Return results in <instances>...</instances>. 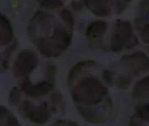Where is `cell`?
Returning a JSON list of instances; mask_svg holds the SVG:
<instances>
[{
  "label": "cell",
  "instance_id": "2",
  "mask_svg": "<svg viewBox=\"0 0 149 126\" xmlns=\"http://www.w3.org/2000/svg\"><path fill=\"white\" fill-rule=\"evenodd\" d=\"M74 19L65 7H41L28 24V36L41 56L56 58L65 53L71 44Z\"/></svg>",
  "mask_w": 149,
  "mask_h": 126
},
{
  "label": "cell",
  "instance_id": "5",
  "mask_svg": "<svg viewBox=\"0 0 149 126\" xmlns=\"http://www.w3.org/2000/svg\"><path fill=\"white\" fill-rule=\"evenodd\" d=\"M9 102L25 119L39 125L46 124L56 114L62 112L65 105L58 90L41 97H29L17 87L11 90Z\"/></svg>",
  "mask_w": 149,
  "mask_h": 126
},
{
  "label": "cell",
  "instance_id": "8",
  "mask_svg": "<svg viewBox=\"0 0 149 126\" xmlns=\"http://www.w3.org/2000/svg\"><path fill=\"white\" fill-rule=\"evenodd\" d=\"M132 0H84L86 8L95 16L112 19L123 14L129 7Z\"/></svg>",
  "mask_w": 149,
  "mask_h": 126
},
{
  "label": "cell",
  "instance_id": "7",
  "mask_svg": "<svg viewBox=\"0 0 149 126\" xmlns=\"http://www.w3.org/2000/svg\"><path fill=\"white\" fill-rule=\"evenodd\" d=\"M17 48V41L9 20L0 13V71L9 68L11 59Z\"/></svg>",
  "mask_w": 149,
  "mask_h": 126
},
{
  "label": "cell",
  "instance_id": "4",
  "mask_svg": "<svg viewBox=\"0 0 149 126\" xmlns=\"http://www.w3.org/2000/svg\"><path fill=\"white\" fill-rule=\"evenodd\" d=\"M86 38L91 49L104 53L130 51L139 45L133 26L127 19L94 21L87 27Z\"/></svg>",
  "mask_w": 149,
  "mask_h": 126
},
{
  "label": "cell",
  "instance_id": "13",
  "mask_svg": "<svg viewBox=\"0 0 149 126\" xmlns=\"http://www.w3.org/2000/svg\"><path fill=\"white\" fill-rule=\"evenodd\" d=\"M129 126H149V119H145L135 113L130 118Z\"/></svg>",
  "mask_w": 149,
  "mask_h": 126
},
{
  "label": "cell",
  "instance_id": "1",
  "mask_svg": "<svg viewBox=\"0 0 149 126\" xmlns=\"http://www.w3.org/2000/svg\"><path fill=\"white\" fill-rule=\"evenodd\" d=\"M103 69L97 62H78L69 71L68 89L78 113L89 123L107 121L113 109L107 84L103 79Z\"/></svg>",
  "mask_w": 149,
  "mask_h": 126
},
{
  "label": "cell",
  "instance_id": "6",
  "mask_svg": "<svg viewBox=\"0 0 149 126\" xmlns=\"http://www.w3.org/2000/svg\"><path fill=\"white\" fill-rule=\"evenodd\" d=\"M149 71V57L142 52L122 56L103 70V79L108 87L127 89Z\"/></svg>",
  "mask_w": 149,
  "mask_h": 126
},
{
  "label": "cell",
  "instance_id": "14",
  "mask_svg": "<svg viewBox=\"0 0 149 126\" xmlns=\"http://www.w3.org/2000/svg\"><path fill=\"white\" fill-rule=\"evenodd\" d=\"M52 126H81V125L69 120H59L55 122Z\"/></svg>",
  "mask_w": 149,
  "mask_h": 126
},
{
  "label": "cell",
  "instance_id": "11",
  "mask_svg": "<svg viewBox=\"0 0 149 126\" xmlns=\"http://www.w3.org/2000/svg\"><path fill=\"white\" fill-rule=\"evenodd\" d=\"M0 126H21L15 115L6 107L0 105Z\"/></svg>",
  "mask_w": 149,
  "mask_h": 126
},
{
  "label": "cell",
  "instance_id": "3",
  "mask_svg": "<svg viewBox=\"0 0 149 126\" xmlns=\"http://www.w3.org/2000/svg\"><path fill=\"white\" fill-rule=\"evenodd\" d=\"M13 73L16 87L26 96L41 97L56 90L55 67L32 50H24L16 56Z\"/></svg>",
  "mask_w": 149,
  "mask_h": 126
},
{
  "label": "cell",
  "instance_id": "10",
  "mask_svg": "<svg viewBox=\"0 0 149 126\" xmlns=\"http://www.w3.org/2000/svg\"><path fill=\"white\" fill-rule=\"evenodd\" d=\"M132 26L139 41L149 51V0L139 1Z\"/></svg>",
  "mask_w": 149,
  "mask_h": 126
},
{
  "label": "cell",
  "instance_id": "12",
  "mask_svg": "<svg viewBox=\"0 0 149 126\" xmlns=\"http://www.w3.org/2000/svg\"><path fill=\"white\" fill-rule=\"evenodd\" d=\"M73 0H38L40 7L44 8H60L65 7L67 4Z\"/></svg>",
  "mask_w": 149,
  "mask_h": 126
},
{
  "label": "cell",
  "instance_id": "9",
  "mask_svg": "<svg viewBox=\"0 0 149 126\" xmlns=\"http://www.w3.org/2000/svg\"><path fill=\"white\" fill-rule=\"evenodd\" d=\"M132 101L135 114L142 118L149 119V75L136 82L132 91Z\"/></svg>",
  "mask_w": 149,
  "mask_h": 126
}]
</instances>
